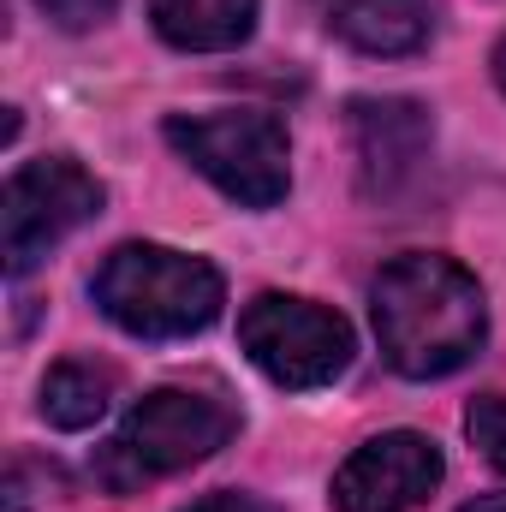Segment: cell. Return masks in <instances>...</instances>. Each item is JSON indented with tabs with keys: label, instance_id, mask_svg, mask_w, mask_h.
Instances as JSON below:
<instances>
[{
	"label": "cell",
	"instance_id": "6da1fadb",
	"mask_svg": "<svg viewBox=\"0 0 506 512\" xmlns=\"http://www.w3.org/2000/svg\"><path fill=\"white\" fill-rule=\"evenodd\" d=\"M370 316H376L381 358L411 382L465 370L489 334V304H483L477 274L459 268L453 256L429 251H411L381 268Z\"/></svg>",
	"mask_w": 506,
	"mask_h": 512
},
{
	"label": "cell",
	"instance_id": "7a4b0ae2",
	"mask_svg": "<svg viewBox=\"0 0 506 512\" xmlns=\"http://www.w3.org/2000/svg\"><path fill=\"white\" fill-rule=\"evenodd\" d=\"M233 429H239L233 399L197 393V387H155L131 405L126 423L96 453V483L114 495H137L143 483H161V477L191 471L209 453H221L233 441Z\"/></svg>",
	"mask_w": 506,
	"mask_h": 512
},
{
	"label": "cell",
	"instance_id": "3957f363",
	"mask_svg": "<svg viewBox=\"0 0 506 512\" xmlns=\"http://www.w3.org/2000/svg\"><path fill=\"white\" fill-rule=\"evenodd\" d=\"M90 292H96L102 316L137 340L203 334L227 304V286L203 256L167 251V245H120L96 268Z\"/></svg>",
	"mask_w": 506,
	"mask_h": 512
},
{
	"label": "cell",
	"instance_id": "277c9868",
	"mask_svg": "<svg viewBox=\"0 0 506 512\" xmlns=\"http://www.w3.org/2000/svg\"><path fill=\"white\" fill-rule=\"evenodd\" d=\"M167 143L233 203L245 209H274L292 185V149L286 126L256 108H227V114H173Z\"/></svg>",
	"mask_w": 506,
	"mask_h": 512
},
{
	"label": "cell",
	"instance_id": "5b68a950",
	"mask_svg": "<svg viewBox=\"0 0 506 512\" xmlns=\"http://www.w3.org/2000/svg\"><path fill=\"white\" fill-rule=\"evenodd\" d=\"M239 346L274 387H328L352 364V328L328 304L292 298V292H262L239 316Z\"/></svg>",
	"mask_w": 506,
	"mask_h": 512
},
{
	"label": "cell",
	"instance_id": "8992f818",
	"mask_svg": "<svg viewBox=\"0 0 506 512\" xmlns=\"http://www.w3.org/2000/svg\"><path fill=\"white\" fill-rule=\"evenodd\" d=\"M96 215H102V185L78 161H66V155L24 161L6 179V197H0V239H6L12 280L30 274L66 233H78Z\"/></svg>",
	"mask_w": 506,
	"mask_h": 512
},
{
	"label": "cell",
	"instance_id": "52a82bcc",
	"mask_svg": "<svg viewBox=\"0 0 506 512\" xmlns=\"http://www.w3.org/2000/svg\"><path fill=\"white\" fill-rule=\"evenodd\" d=\"M447 477V459L417 429H387L352 447L334 471V512H411L423 507Z\"/></svg>",
	"mask_w": 506,
	"mask_h": 512
},
{
	"label": "cell",
	"instance_id": "ba28073f",
	"mask_svg": "<svg viewBox=\"0 0 506 512\" xmlns=\"http://www.w3.org/2000/svg\"><path fill=\"white\" fill-rule=\"evenodd\" d=\"M352 143L364 161V185L399 191L429 155V114L405 96H364L352 102Z\"/></svg>",
	"mask_w": 506,
	"mask_h": 512
},
{
	"label": "cell",
	"instance_id": "9c48e42d",
	"mask_svg": "<svg viewBox=\"0 0 506 512\" xmlns=\"http://www.w3.org/2000/svg\"><path fill=\"white\" fill-rule=\"evenodd\" d=\"M328 30L352 42L358 54H417L435 36V6L429 0H322Z\"/></svg>",
	"mask_w": 506,
	"mask_h": 512
},
{
	"label": "cell",
	"instance_id": "30bf717a",
	"mask_svg": "<svg viewBox=\"0 0 506 512\" xmlns=\"http://www.w3.org/2000/svg\"><path fill=\"white\" fill-rule=\"evenodd\" d=\"M149 18L161 42L185 54H227L251 42L256 30V0H149Z\"/></svg>",
	"mask_w": 506,
	"mask_h": 512
},
{
	"label": "cell",
	"instance_id": "8fae6325",
	"mask_svg": "<svg viewBox=\"0 0 506 512\" xmlns=\"http://www.w3.org/2000/svg\"><path fill=\"white\" fill-rule=\"evenodd\" d=\"M108 405H114V370H108V364L66 358V364H54L48 382H42V417H48L54 429H66V435L96 429V423L108 417Z\"/></svg>",
	"mask_w": 506,
	"mask_h": 512
},
{
	"label": "cell",
	"instance_id": "7c38bea8",
	"mask_svg": "<svg viewBox=\"0 0 506 512\" xmlns=\"http://www.w3.org/2000/svg\"><path fill=\"white\" fill-rule=\"evenodd\" d=\"M465 435L483 447V459L506 471V393H483V399H471V411H465Z\"/></svg>",
	"mask_w": 506,
	"mask_h": 512
},
{
	"label": "cell",
	"instance_id": "4fadbf2b",
	"mask_svg": "<svg viewBox=\"0 0 506 512\" xmlns=\"http://www.w3.org/2000/svg\"><path fill=\"white\" fill-rule=\"evenodd\" d=\"M54 24H66V30H90L96 18H108L114 12V0H36Z\"/></svg>",
	"mask_w": 506,
	"mask_h": 512
},
{
	"label": "cell",
	"instance_id": "5bb4252c",
	"mask_svg": "<svg viewBox=\"0 0 506 512\" xmlns=\"http://www.w3.org/2000/svg\"><path fill=\"white\" fill-rule=\"evenodd\" d=\"M185 512H280V507H268V501H256V495H233V489H221V495L191 501Z\"/></svg>",
	"mask_w": 506,
	"mask_h": 512
},
{
	"label": "cell",
	"instance_id": "9a60e30c",
	"mask_svg": "<svg viewBox=\"0 0 506 512\" xmlns=\"http://www.w3.org/2000/svg\"><path fill=\"white\" fill-rule=\"evenodd\" d=\"M465 512H506V495H483V501H471Z\"/></svg>",
	"mask_w": 506,
	"mask_h": 512
},
{
	"label": "cell",
	"instance_id": "2e32d148",
	"mask_svg": "<svg viewBox=\"0 0 506 512\" xmlns=\"http://www.w3.org/2000/svg\"><path fill=\"white\" fill-rule=\"evenodd\" d=\"M495 84H501V90H506V36H501V42H495Z\"/></svg>",
	"mask_w": 506,
	"mask_h": 512
}]
</instances>
